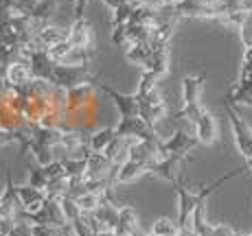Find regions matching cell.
<instances>
[{"label": "cell", "instance_id": "43", "mask_svg": "<svg viewBox=\"0 0 252 236\" xmlns=\"http://www.w3.org/2000/svg\"><path fill=\"white\" fill-rule=\"evenodd\" d=\"M101 2H103L105 7L110 9V11H114V9H119L121 4H127V2H125V0H101Z\"/></svg>", "mask_w": 252, "mask_h": 236}, {"label": "cell", "instance_id": "49", "mask_svg": "<svg viewBox=\"0 0 252 236\" xmlns=\"http://www.w3.org/2000/svg\"><path fill=\"white\" fill-rule=\"evenodd\" d=\"M143 236H156V234H152V232H149V234H143Z\"/></svg>", "mask_w": 252, "mask_h": 236}, {"label": "cell", "instance_id": "6", "mask_svg": "<svg viewBox=\"0 0 252 236\" xmlns=\"http://www.w3.org/2000/svg\"><path fill=\"white\" fill-rule=\"evenodd\" d=\"M191 160V156L189 153H176V156H162L158 157L156 162L152 164V175H158L162 177V180L171 182V184H176L178 180H180V164L182 162Z\"/></svg>", "mask_w": 252, "mask_h": 236}, {"label": "cell", "instance_id": "23", "mask_svg": "<svg viewBox=\"0 0 252 236\" xmlns=\"http://www.w3.org/2000/svg\"><path fill=\"white\" fill-rule=\"evenodd\" d=\"M149 52H152V44H132L125 48V59L145 70L149 61Z\"/></svg>", "mask_w": 252, "mask_h": 236}, {"label": "cell", "instance_id": "29", "mask_svg": "<svg viewBox=\"0 0 252 236\" xmlns=\"http://www.w3.org/2000/svg\"><path fill=\"white\" fill-rule=\"evenodd\" d=\"M158 79H160V77H158L156 72L143 70V75H140V79H138V85H136V96L138 99H143V96H147L149 92H154V90L158 88Z\"/></svg>", "mask_w": 252, "mask_h": 236}, {"label": "cell", "instance_id": "27", "mask_svg": "<svg viewBox=\"0 0 252 236\" xmlns=\"http://www.w3.org/2000/svg\"><path fill=\"white\" fill-rule=\"evenodd\" d=\"M127 40H129V46L132 44H149V42H152V26L138 24V22H129Z\"/></svg>", "mask_w": 252, "mask_h": 236}, {"label": "cell", "instance_id": "14", "mask_svg": "<svg viewBox=\"0 0 252 236\" xmlns=\"http://www.w3.org/2000/svg\"><path fill=\"white\" fill-rule=\"evenodd\" d=\"M20 212H22V206H20V199H18L16 184H13V177H11V166H9L7 184H4V190L0 195V216H18Z\"/></svg>", "mask_w": 252, "mask_h": 236}, {"label": "cell", "instance_id": "47", "mask_svg": "<svg viewBox=\"0 0 252 236\" xmlns=\"http://www.w3.org/2000/svg\"><path fill=\"white\" fill-rule=\"evenodd\" d=\"M160 2H164V4H176V2H180V0H160Z\"/></svg>", "mask_w": 252, "mask_h": 236}, {"label": "cell", "instance_id": "37", "mask_svg": "<svg viewBox=\"0 0 252 236\" xmlns=\"http://www.w3.org/2000/svg\"><path fill=\"white\" fill-rule=\"evenodd\" d=\"M217 7V13L224 16V13H230V11H239L244 9V0H213Z\"/></svg>", "mask_w": 252, "mask_h": 236}, {"label": "cell", "instance_id": "2", "mask_svg": "<svg viewBox=\"0 0 252 236\" xmlns=\"http://www.w3.org/2000/svg\"><path fill=\"white\" fill-rule=\"evenodd\" d=\"M88 81H96L94 72H92L90 64L88 66H64V64H55L51 75V83L55 88H77L81 83H88Z\"/></svg>", "mask_w": 252, "mask_h": 236}, {"label": "cell", "instance_id": "19", "mask_svg": "<svg viewBox=\"0 0 252 236\" xmlns=\"http://www.w3.org/2000/svg\"><path fill=\"white\" fill-rule=\"evenodd\" d=\"M31 79H33V72L29 68L27 61H13V64L7 66V70H4V81H7L9 85H13V88H24Z\"/></svg>", "mask_w": 252, "mask_h": 236}, {"label": "cell", "instance_id": "35", "mask_svg": "<svg viewBox=\"0 0 252 236\" xmlns=\"http://www.w3.org/2000/svg\"><path fill=\"white\" fill-rule=\"evenodd\" d=\"M42 171H44V175L48 177V182L53 180H60V177H66V166L62 160H53L51 164L42 166Z\"/></svg>", "mask_w": 252, "mask_h": 236}, {"label": "cell", "instance_id": "21", "mask_svg": "<svg viewBox=\"0 0 252 236\" xmlns=\"http://www.w3.org/2000/svg\"><path fill=\"white\" fill-rule=\"evenodd\" d=\"M191 228L197 236H213L215 225L208 223V219H206V201H202V204L195 206L193 216H191Z\"/></svg>", "mask_w": 252, "mask_h": 236}, {"label": "cell", "instance_id": "28", "mask_svg": "<svg viewBox=\"0 0 252 236\" xmlns=\"http://www.w3.org/2000/svg\"><path fill=\"white\" fill-rule=\"evenodd\" d=\"M180 232V223H178V219H169V216H160V219L154 221L152 225V234L156 236H178Z\"/></svg>", "mask_w": 252, "mask_h": 236}, {"label": "cell", "instance_id": "46", "mask_svg": "<svg viewBox=\"0 0 252 236\" xmlns=\"http://www.w3.org/2000/svg\"><path fill=\"white\" fill-rule=\"evenodd\" d=\"M246 166H248V171H252V153L246 157Z\"/></svg>", "mask_w": 252, "mask_h": 236}, {"label": "cell", "instance_id": "15", "mask_svg": "<svg viewBox=\"0 0 252 236\" xmlns=\"http://www.w3.org/2000/svg\"><path fill=\"white\" fill-rule=\"evenodd\" d=\"M57 9H60V0H37V4L31 9V13H29V18H31V22H33V33L48 26L51 18L57 13Z\"/></svg>", "mask_w": 252, "mask_h": 236}, {"label": "cell", "instance_id": "22", "mask_svg": "<svg viewBox=\"0 0 252 236\" xmlns=\"http://www.w3.org/2000/svg\"><path fill=\"white\" fill-rule=\"evenodd\" d=\"M116 138V129L114 127H103V129H94V131L88 136V144L90 151L94 153H103L108 149V144Z\"/></svg>", "mask_w": 252, "mask_h": 236}, {"label": "cell", "instance_id": "3", "mask_svg": "<svg viewBox=\"0 0 252 236\" xmlns=\"http://www.w3.org/2000/svg\"><path fill=\"white\" fill-rule=\"evenodd\" d=\"M224 109H226V114H228L232 138H235L237 149H239V153L244 157H248L252 153V129L246 125V120L239 116V112L235 109V105H230L228 101H224Z\"/></svg>", "mask_w": 252, "mask_h": 236}, {"label": "cell", "instance_id": "7", "mask_svg": "<svg viewBox=\"0 0 252 236\" xmlns=\"http://www.w3.org/2000/svg\"><path fill=\"white\" fill-rule=\"evenodd\" d=\"M173 7H176L178 18H211V20L220 18L213 0H180Z\"/></svg>", "mask_w": 252, "mask_h": 236}, {"label": "cell", "instance_id": "5", "mask_svg": "<svg viewBox=\"0 0 252 236\" xmlns=\"http://www.w3.org/2000/svg\"><path fill=\"white\" fill-rule=\"evenodd\" d=\"M140 116H143L145 123L154 129H156V125L167 116V101H164V96L160 94L158 88L140 99Z\"/></svg>", "mask_w": 252, "mask_h": 236}, {"label": "cell", "instance_id": "31", "mask_svg": "<svg viewBox=\"0 0 252 236\" xmlns=\"http://www.w3.org/2000/svg\"><path fill=\"white\" fill-rule=\"evenodd\" d=\"M64 166H66V177L72 180V177H86V166L88 162L84 157H64Z\"/></svg>", "mask_w": 252, "mask_h": 236}, {"label": "cell", "instance_id": "33", "mask_svg": "<svg viewBox=\"0 0 252 236\" xmlns=\"http://www.w3.org/2000/svg\"><path fill=\"white\" fill-rule=\"evenodd\" d=\"M217 20L224 24V26H232V28H237V31H239L241 24L248 20V11H246V9H239V11H230V13H224V16H220Z\"/></svg>", "mask_w": 252, "mask_h": 236}, {"label": "cell", "instance_id": "30", "mask_svg": "<svg viewBox=\"0 0 252 236\" xmlns=\"http://www.w3.org/2000/svg\"><path fill=\"white\" fill-rule=\"evenodd\" d=\"M60 206H62V212H64V216H66V221H68V223H75V221L84 214V212H81V208H79V204H77V199H72L70 195L60 197Z\"/></svg>", "mask_w": 252, "mask_h": 236}, {"label": "cell", "instance_id": "12", "mask_svg": "<svg viewBox=\"0 0 252 236\" xmlns=\"http://www.w3.org/2000/svg\"><path fill=\"white\" fill-rule=\"evenodd\" d=\"M68 42L75 48H94V31L88 18H75L68 28Z\"/></svg>", "mask_w": 252, "mask_h": 236}, {"label": "cell", "instance_id": "11", "mask_svg": "<svg viewBox=\"0 0 252 236\" xmlns=\"http://www.w3.org/2000/svg\"><path fill=\"white\" fill-rule=\"evenodd\" d=\"M193 131H195V138L200 144H204V147H211V144L217 142V133H220V127H217V116L213 112H204L200 114V118L195 120V125H193Z\"/></svg>", "mask_w": 252, "mask_h": 236}, {"label": "cell", "instance_id": "40", "mask_svg": "<svg viewBox=\"0 0 252 236\" xmlns=\"http://www.w3.org/2000/svg\"><path fill=\"white\" fill-rule=\"evenodd\" d=\"M239 37H241V44L246 48H252V20L248 18L239 28Z\"/></svg>", "mask_w": 252, "mask_h": 236}, {"label": "cell", "instance_id": "25", "mask_svg": "<svg viewBox=\"0 0 252 236\" xmlns=\"http://www.w3.org/2000/svg\"><path fill=\"white\" fill-rule=\"evenodd\" d=\"M176 24L178 20H167V22H160L156 26H152V42L149 44H164L169 46L173 37V31H176Z\"/></svg>", "mask_w": 252, "mask_h": 236}, {"label": "cell", "instance_id": "32", "mask_svg": "<svg viewBox=\"0 0 252 236\" xmlns=\"http://www.w3.org/2000/svg\"><path fill=\"white\" fill-rule=\"evenodd\" d=\"M77 204H79L81 212H94L103 204V197L99 192H84L81 197H77Z\"/></svg>", "mask_w": 252, "mask_h": 236}, {"label": "cell", "instance_id": "34", "mask_svg": "<svg viewBox=\"0 0 252 236\" xmlns=\"http://www.w3.org/2000/svg\"><path fill=\"white\" fill-rule=\"evenodd\" d=\"M134 16V4H121L119 9L112 11V26H119V24H129Z\"/></svg>", "mask_w": 252, "mask_h": 236}, {"label": "cell", "instance_id": "13", "mask_svg": "<svg viewBox=\"0 0 252 236\" xmlns=\"http://www.w3.org/2000/svg\"><path fill=\"white\" fill-rule=\"evenodd\" d=\"M16 192H18V199H20L22 212H29V214L42 210V206L46 201V190L33 188L31 184H16Z\"/></svg>", "mask_w": 252, "mask_h": 236}, {"label": "cell", "instance_id": "39", "mask_svg": "<svg viewBox=\"0 0 252 236\" xmlns=\"http://www.w3.org/2000/svg\"><path fill=\"white\" fill-rule=\"evenodd\" d=\"M252 77V48L244 51V59H241V70H239V81H246Z\"/></svg>", "mask_w": 252, "mask_h": 236}, {"label": "cell", "instance_id": "20", "mask_svg": "<svg viewBox=\"0 0 252 236\" xmlns=\"http://www.w3.org/2000/svg\"><path fill=\"white\" fill-rule=\"evenodd\" d=\"M224 101H228L230 105H248L252 107V77L246 81H237L232 83V88L228 90V94L224 96Z\"/></svg>", "mask_w": 252, "mask_h": 236}, {"label": "cell", "instance_id": "38", "mask_svg": "<svg viewBox=\"0 0 252 236\" xmlns=\"http://www.w3.org/2000/svg\"><path fill=\"white\" fill-rule=\"evenodd\" d=\"M27 184H31L33 188L46 190V186H48V177L44 175V171H42V166H40V168H33V171L29 173V182H27Z\"/></svg>", "mask_w": 252, "mask_h": 236}, {"label": "cell", "instance_id": "42", "mask_svg": "<svg viewBox=\"0 0 252 236\" xmlns=\"http://www.w3.org/2000/svg\"><path fill=\"white\" fill-rule=\"evenodd\" d=\"M88 2L90 0H72V4H75V18H86L84 11L88 7Z\"/></svg>", "mask_w": 252, "mask_h": 236}, {"label": "cell", "instance_id": "41", "mask_svg": "<svg viewBox=\"0 0 252 236\" xmlns=\"http://www.w3.org/2000/svg\"><path fill=\"white\" fill-rule=\"evenodd\" d=\"M213 236H241V234L228 223H217L215 230H213Z\"/></svg>", "mask_w": 252, "mask_h": 236}, {"label": "cell", "instance_id": "18", "mask_svg": "<svg viewBox=\"0 0 252 236\" xmlns=\"http://www.w3.org/2000/svg\"><path fill=\"white\" fill-rule=\"evenodd\" d=\"M171 66V55H169V46L164 44H152V52H149V61L145 70L156 72L158 77H164Z\"/></svg>", "mask_w": 252, "mask_h": 236}, {"label": "cell", "instance_id": "36", "mask_svg": "<svg viewBox=\"0 0 252 236\" xmlns=\"http://www.w3.org/2000/svg\"><path fill=\"white\" fill-rule=\"evenodd\" d=\"M127 26H129V24H119V26H112V35H110V40H112L114 46H121V48H127L129 46Z\"/></svg>", "mask_w": 252, "mask_h": 236}, {"label": "cell", "instance_id": "1", "mask_svg": "<svg viewBox=\"0 0 252 236\" xmlns=\"http://www.w3.org/2000/svg\"><path fill=\"white\" fill-rule=\"evenodd\" d=\"M206 75H187L182 79V107L173 114V118L178 120H189L191 125H195V120L200 118V114L204 112L202 107V90H204Z\"/></svg>", "mask_w": 252, "mask_h": 236}, {"label": "cell", "instance_id": "4", "mask_svg": "<svg viewBox=\"0 0 252 236\" xmlns=\"http://www.w3.org/2000/svg\"><path fill=\"white\" fill-rule=\"evenodd\" d=\"M96 88H99L101 94H105L116 105L121 118L140 116V99L136 96V92H134V94H123V92H119V90L110 88L108 83H96Z\"/></svg>", "mask_w": 252, "mask_h": 236}, {"label": "cell", "instance_id": "17", "mask_svg": "<svg viewBox=\"0 0 252 236\" xmlns=\"http://www.w3.org/2000/svg\"><path fill=\"white\" fill-rule=\"evenodd\" d=\"M149 173V166L143 162H134V160H125L123 164H116L114 171V184H129V182H136L140 175Z\"/></svg>", "mask_w": 252, "mask_h": 236}, {"label": "cell", "instance_id": "9", "mask_svg": "<svg viewBox=\"0 0 252 236\" xmlns=\"http://www.w3.org/2000/svg\"><path fill=\"white\" fill-rule=\"evenodd\" d=\"M68 40V31L62 26H55V24H48L42 31H37L35 35L31 37L27 48H33V51H48V48L57 46L60 42Z\"/></svg>", "mask_w": 252, "mask_h": 236}, {"label": "cell", "instance_id": "26", "mask_svg": "<svg viewBox=\"0 0 252 236\" xmlns=\"http://www.w3.org/2000/svg\"><path fill=\"white\" fill-rule=\"evenodd\" d=\"M27 151L33 153V157H35V162L40 166H46V164H51V162L55 160V157H53V156H55V153H53V149L46 147V144H42L40 140H35V138H29Z\"/></svg>", "mask_w": 252, "mask_h": 236}, {"label": "cell", "instance_id": "51", "mask_svg": "<svg viewBox=\"0 0 252 236\" xmlns=\"http://www.w3.org/2000/svg\"><path fill=\"white\" fill-rule=\"evenodd\" d=\"M246 236H252V232H250V234H246Z\"/></svg>", "mask_w": 252, "mask_h": 236}, {"label": "cell", "instance_id": "8", "mask_svg": "<svg viewBox=\"0 0 252 236\" xmlns=\"http://www.w3.org/2000/svg\"><path fill=\"white\" fill-rule=\"evenodd\" d=\"M197 138L191 136L184 129H176L167 140H162L160 144V156H176V153H191L197 147Z\"/></svg>", "mask_w": 252, "mask_h": 236}, {"label": "cell", "instance_id": "44", "mask_svg": "<svg viewBox=\"0 0 252 236\" xmlns=\"http://www.w3.org/2000/svg\"><path fill=\"white\" fill-rule=\"evenodd\" d=\"M178 236H197V234L193 232V228H180V232H178Z\"/></svg>", "mask_w": 252, "mask_h": 236}, {"label": "cell", "instance_id": "45", "mask_svg": "<svg viewBox=\"0 0 252 236\" xmlns=\"http://www.w3.org/2000/svg\"><path fill=\"white\" fill-rule=\"evenodd\" d=\"M94 236H116L114 230H101V232H96Z\"/></svg>", "mask_w": 252, "mask_h": 236}, {"label": "cell", "instance_id": "48", "mask_svg": "<svg viewBox=\"0 0 252 236\" xmlns=\"http://www.w3.org/2000/svg\"><path fill=\"white\" fill-rule=\"evenodd\" d=\"M4 70H7V68H4V66H0V81L4 79Z\"/></svg>", "mask_w": 252, "mask_h": 236}, {"label": "cell", "instance_id": "16", "mask_svg": "<svg viewBox=\"0 0 252 236\" xmlns=\"http://www.w3.org/2000/svg\"><path fill=\"white\" fill-rule=\"evenodd\" d=\"M114 232H116V236H143L138 212L132 206H123V208L119 210V223H116Z\"/></svg>", "mask_w": 252, "mask_h": 236}, {"label": "cell", "instance_id": "50", "mask_svg": "<svg viewBox=\"0 0 252 236\" xmlns=\"http://www.w3.org/2000/svg\"><path fill=\"white\" fill-rule=\"evenodd\" d=\"M0 236H9V234H2V232H0Z\"/></svg>", "mask_w": 252, "mask_h": 236}, {"label": "cell", "instance_id": "10", "mask_svg": "<svg viewBox=\"0 0 252 236\" xmlns=\"http://www.w3.org/2000/svg\"><path fill=\"white\" fill-rule=\"evenodd\" d=\"M86 162H88V166H86V180H103V177H110V180L114 182L116 164L105 156V153L90 151V156L86 157Z\"/></svg>", "mask_w": 252, "mask_h": 236}, {"label": "cell", "instance_id": "24", "mask_svg": "<svg viewBox=\"0 0 252 236\" xmlns=\"http://www.w3.org/2000/svg\"><path fill=\"white\" fill-rule=\"evenodd\" d=\"M119 210L121 208H116V206H110V204H105V201H103V204H101L92 214H94L96 221L103 225V230H114L116 223H119Z\"/></svg>", "mask_w": 252, "mask_h": 236}]
</instances>
